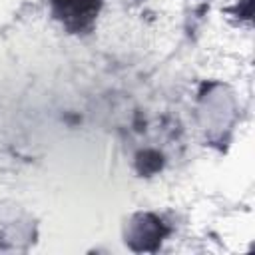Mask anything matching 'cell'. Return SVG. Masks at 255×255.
Instances as JSON below:
<instances>
[{
  "label": "cell",
  "mask_w": 255,
  "mask_h": 255,
  "mask_svg": "<svg viewBox=\"0 0 255 255\" xmlns=\"http://www.w3.org/2000/svg\"><path fill=\"white\" fill-rule=\"evenodd\" d=\"M100 0H54L58 14L66 20H88L98 10Z\"/></svg>",
  "instance_id": "1"
}]
</instances>
